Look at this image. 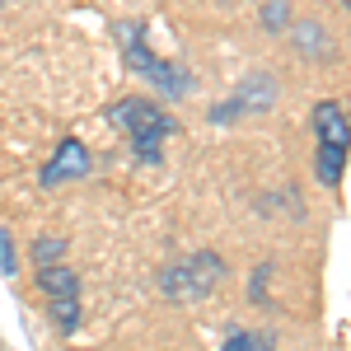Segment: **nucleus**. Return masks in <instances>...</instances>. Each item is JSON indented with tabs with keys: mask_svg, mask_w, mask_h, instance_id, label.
Returning a JSON list of instances; mask_svg holds the SVG:
<instances>
[{
	"mask_svg": "<svg viewBox=\"0 0 351 351\" xmlns=\"http://www.w3.org/2000/svg\"><path fill=\"white\" fill-rule=\"evenodd\" d=\"M108 122L132 136V150L141 155V160H150V164L160 160L164 136L178 132V122H173L160 104H145V99H117V104L108 108Z\"/></svg>",
	"mask_w": 351,
	"mask_h": 351,
	"instance_id": "nucleus-1",
	"label": "nucleus"
},
{
	"mask_svg": "<svg viewBox=\"0 0 351 351\" xmlns=\"http://www.w3.org/2000/svg\"><path fill=\"white\" fill-rule=\"evenodd\" d=\"M220 276H225L220 253L202 248V253H192V258H183V263H169V267L160 271V291L169 300H178V304H188V300L211 295V291L220 286Z\"/></svg>",
	"mask_w": 351,
	"mask_h": 351,
	"instance_id": "nucleus-2",
	"label": "nucleus"
},
{
	"mask_svg": "<svg viewBox=\"0 0 351 351\" xmlns=\"http://www.w3.org/2000/svg\"><path fill=\"white\" fill-rule=\"evenodd\" d=\"M117 33H122V52H127V66H132V71H141V75L155 84L160 94H169V99H183V94L192 89L188 71H178L173 61H164V56H155L150 47H141V24H117Z\"/></svg>",
	"mask_w": 351,
	"mask_h": 351,
	"instance_id": "nucleus-3",
	"label": "nucleus"
},
{
	"mask_svg": "<svg viewBox=\"0 0 351 351\" xmlns=\"http://www.w3.org/2000/svg\"><path fill=\"white\" fill-rule=\"evenodd\" d=\"M89 169H94V160H89V150H84L80 141H61L56 155L43 164L38 183H43V188H56V183H66V178H84Z\"/></svg>",
	"mask_w": 351,
	"mask_h": 351,
	"instance_id": "nucleus-4",
	"label": "nucleus"
},
{
	"mask_svg": "<svg viewBox=\"0 0 351 351\" xmlns=\"http://www.w3.org/2000/svg\"><path fill=\"white\" fill-rule=\"evenodd\" d=\"M38 286L52 300H75L80 295V276L71 271V263H43L38 267Z\"/></svg>",
	"mask_w": 351,
	"mask_h": 351,
	"instance_id": "nucleus-5",
	"label": "nucleus"
},
{
	"mask_svg": "<svg viewBox=\"0 0 351 351\" xmlns=\"http://www.w3.org/2000/svg\"><path fill=\"white\" fill-rule=\"evenodd\" d=\"M314 132H319V141H332V145H347V112H342V104H319L314 108Z\"/></svg>",
	"mask_w": 351,
	"mask_h": 351,
	"instance_id": "nucleus-6",
	"label": "nucleus"
},
{
	"mask_svg": "<svg viewBox=\"0 0 351 351\" xmlns=\"http://www.w3.org/2000/svg\"><path fill=\"white\" fill-rule=\"evenodd\" d=\"M342 173H347V145L319 141V183L324 188H342Z\"/></svg>",
	"mask_w": 351,
	"mask_h": 351,
	"instance_id": "nucleus-7",
	"label": "nucleus"
},
{
	"mask_svg": "<svg viewBox=\"0 0 351 351\" xmlns=\"http://www.w3.org/2000/svg\"><path fill=\"white\" fill-rule=\"evenodd\" d=\"M52 319L61 332H75V324H80V300H52Z\"/></svg>",
	"mask_w": 351,
	"mask_h": 351,
	"instance_id": "nucleus-8",
	"label": "nucleus"
},
{
	"mask_svg": "<svg viewBox=\"0 0 351 351\" xmlns=\"http://www.w3.org/2000/svg\"><path fill=\"white\" fill-rule=\"evenodd\" d=\"M276 342H271L267 332H234L230 342H225V351H271Z\"/></svg>",
	"mask_w": 351,
	"mask_h": 351,
	"instance_id": "nucleus-9",
	"label": "nucleus"
},
{
	"mask_svg": "<svg viewBox=\"0 0 351 351\" xmlns=\"http://www.w3.org/2000/svg\"><path fill=\"white\" fill-rule=\"evenodd\" d=\"M66 258V239H38L33 243V263H61Z\"/></svg>",
	"mask_w": 351,
	"mask_h": 351,
	"instance_id": "nucleus-10",
	"label": "nucleus"
},
{
	"mask_svg": "<svg viewBox=\"0 0 351 351\" xmlns=\"http://www.w3.org/2000/svg\"><path fill=\"white\" fill-rule=\"evenodd\" d=\"M286 19H291V10H286V0H267V10H263V24L276 33V28H286Z\"/></svg>",
	"mask_w": 351,
	"mask_h": 351,
	"instance_id": "nucleus-11",
	"label": "nucleus"
},
{
	"mask_svg": "<svg viewBox=\"0 0 351 351\" xmlns=\"http://www.w3.org/2000/svg\"><path fill=\"white\" fill-rule=\"evenodd\" d=\"M0 271H5V276H14V271H19V263H14V243H10L5 230H0Z\"/></svg>",
	"mask_w": 351,
	"mask_h": 351,
	"instance_id": "nucleus-12",
	"label": "nucleus"
},
{
	"mask_svg": "<svg viewBox=\"0 0 351 351\" xmlns=\"http://www.w3.org/2000/svg\"><path fill=\"white\" fill-rule=\"evenodd\" d=\"M0 5H5V0H0Z\"/></svg>",
	"mask_w": 351,
	"mask_h": 351,
	"instance_id": "nucleus-13",
	"label": "nucleus"
}]
</instances>
